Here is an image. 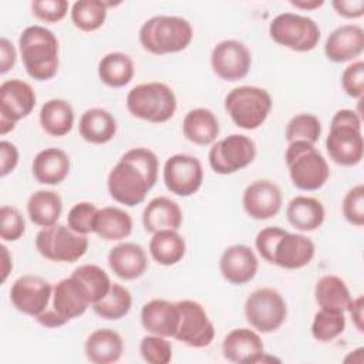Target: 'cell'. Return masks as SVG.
<instances>
[{
  "label": "cell",
  "instance_id": "db71d44e",
  "mask_svg": "<svg viewBox=\"0 0 364 364\" xmlns=\"http://www.w3.org/2000/svg\"><path fill=\"white\" fill-rule=\"evenodd\" d=\"M0 249H1V260H3V263H1V283H4L7 276L10 274L11 269H13V263H11V257L9 255V249L6 247V245H1Z\"/></svg>",
  "mask_w": 364,
  "mask_h": 364
},
{
  "label": "cell",
  "instance_id": "1f68e13d",
  "mask_svg": "<svg viewBox=\"0 0 364 364\" xmlns=\"http://www.w3.org/2000/svg\"><path fill=\"white\" fill-rule=\"evenodd\" d=\"M38 119L46 134L51 136H64L74 125L73 105L63 98H51L43 104Z\"/></svg>",
  "mask_w": 364,
  "mask_h": 364
},
{
  "label": "cell",
  "instance_id": "277c9868",
  "mask_svg": "<svg viewBox=\"0 0 364 364\" xmlns=\"http://www.w3.org/2000/svg\"><path fill=\"white\" fill-rule=\"evenodd\" d=\"M326 149L330 159L341 166H354L361 162L364 141L361 118L353 109H338L330 122L326 138Z\"/></svg>",
  "mask_w": 364,
  "mask_h": 364
},
{
  "label": "cell",
  "instance_id": "30bf717a",
  "mask_svg": "<svg viewBox=\"0 0 364 364\" xmlns=\"http://www.w3.org/2000/svg\"><path fill=\"white\" fill-rule=\"evenodd\" d=\"M286 316V301L276 289H256L245 301V317L259 333H273L279 330L284 323Z\"/></svg>",
  "mask_w": 364,
  "mask_h": 364
},
{
  "label": "cell",
  "instance_id": "f546056e",
  "mask_svg": "<svg viewBox=\"0 0 364 364\" xmlns=\"http://www.w3.org/2000/svg\"><path fill=\"white\" fill-rule=\"evenodd\" d=\"M314 299L321 310L333 313H346L353 300L346 282L336 274H326L317 280Z\"/></svg>",
  "mask_w": 364,
  "mask_h": 364
},
{
  "label": "cell",
  "instance_id": "7bdbcfd3",
  "mask_svg": "<svg viewBox=\"0 0 364 364\" xmlns=\"http://www.w3.org/2000/svg\"><path fill=\"white\" fill-rule=\"evenodd\" d=\"M98 208L91 202L75 203L67 216V226L80 235H88L94 232V219Z\"/></svg>",
  "mask_w": 364,
  "mask_h": 364
},
{
  "label": "cell",
  "instance_id": "7a4b0ae2",
  "mask_svg": "<svg viewBox=\"0 0 364 364\" xmlns=\"http://www.w3.org/2000/svg\"><path fill=\"white\" fill-rule=\"evenodd\" d=\"M18 51L27 74L37 81L51 80L58 70V40L44 26H28L18 37Z\"/></svg>",
  "mask_w": 364,
  "mask_h": 364
},
{
  "label": "cell",
  "instance_id": "8fae6325",
  "mask_svg": "<svg viewBox=\"0 0 364 364\" xmlns=\"http://www.w3.org/2000/svg\"><path fill=\"white\" fill-rule=\"evenodd\" d=\"M255 156L256 145L253 139L242 134H232L212 145L208 161L216 173L230 175L250 165Z\"/></svg>",
  "mask_w": 364,
  "mask_h": 364
},
{
  "label": "cell",
  "instance_id": "4316f807",
  "mask_svg": "<svg viewBox=\"0 0 364 364\" xmlns=\"http://www.w3.org/2000/svg\"><path fill=\"white\" fill-rule=\"evenodd\" d=\"M84 353L94 364L117 363L124 353L122 337L112 328L94 330L85 340Z\"/></svg>",
  "mask_w": 364,
  "mask_h": 364
},
{
  "label": "cell",
  "instance_id": "ba28073f",
  "mask_svg": "<svg viewBox=\"0 0 364 364\" xmlns=\"http://www.w3.org/2000/svg\"><path fill=\"white\" fill-rule=\"evenodd\" d=\"M272 40L297 53L311 51L320 40L317 23L301 14L280 13L269 24Z\"/></svg>",
  "mask_w": 364,
  "mask_h": 364
},
{
  "label": "cell",
  "instance_id": "f5cc1de1",
  "mask_svg": "<svg viewBox=\"0 0 364 364\" xmlns=\"http://www.w3.org/2000/svg\"><path fill=\"white\" fill-rule=\"evenodd\" d=\"M363 307H364V300H363V296H358L357 299H353L347 311L350 313V317L355 326V328L363 333L364 331V326H363V321H364V314H363Z\"/></svg>",
  "mask_w": 364,
  "mask_h": 364
},
{
  "label": "cell",
  "instance_id": "7c38bea8",
  "mask_svg": "<svg viewBox=\"0 0 364 364\" xmlns=\"http://www.w3.org/2000/svg\"><path fill=\"white\" fill-rule=\"evenodd\" d=\"M36 107V92L33 87L20 80H6L0 85V134L13 131L16 124L28 117Z\"/></svg>",
  "mask_w": 364,
  "mask_h": 364
},
{
  "label": "cell",
  "instance_id": "d590c367",
  "mask_svg": "<svg viewBox=\"0 0 364 364\" xmlns=\"http://www.w3.org/2000/svg\"><path fill=\"white\" fill-rule=\"evenodd\" d=\"M132 58L121 51H112L105 54L98 63L100 80L112 88H121L127 85L134 77Z\"/></svg>",
  "mask_w": 364,
  "mask_h": 364
},
{
  "label": "cell",
  "instance_id": "484cf974",
  "mask_svg": "<svg viewBox=\"0 0 364 364\" xmlns=\"http://www.w3.org/2000/svg\"><path fill=\"white\" fill-rule=\"evenodd\" d=\"M142 225L149 233L166 229L178 230L182 225V210L171 198L156 196L144 208Z\"/></svg>",
  "mask_w": 364,
  "mask_h": 364
},
{
  "label": "cell",
  "instance_id": "52a82bcc",
  "mask_svg": "<svg viewBox=\"0 0 364 364\" xmlns=\"http://www.w3.org/2000/svg\"><path fill=\"white\" fill-rule=\"evenodd\" d=\"M225 109L236 127L247 131L256 129L272 109V97L264 88L240 85L225 97Z\"/></svg>",
  "mask_w": 364,
  "mask_h": 364
},
{
  "label": "cell",
  "instance_id": "5bb4252c",
  "mask_svg": "<svg viewBox=\"0 0 364 364\" xmlns=\"http://www.w3.org/2000/svg\"><path fill=\"white\" fill-rule=\"evenodd\" d=\"M164 183L171 193L191 196L199 191L203 182L202 164L196 156L175 154L164 164Z\"/></svg>",
  "mask_w": 364,
  "mask_h": 364
},
{
  "label": "cell",
  "instance_id": "6da1fadb",
  "mask_svg": "<svg viewBox=\"0 0 364 364\" xmlns=\"http://www.w3.org/2000/svg\"><path fill=\"white\" fill-rule=\"evenodd\" d=\"M158 169V158L151 149L139 146L127 151L108 173L109 196L125 206L142 203L156 183Z\"/></svg>",
  "mask_w": 364,
  "mask_h": 364
},
{
  "label": "cell",
  "instance_id": "e0dca14e",
  "mask_svg": "<svg viewBox=\"0 0 364 364\" xmlns=\"http://www.w3.org/2000/svg\"><path fill=\"white\" fill-rule=\"evenodd\" d=\"M91 304L88 290L71 274L54 284L51 306H48V309H51L65 324L70 320L82 316Z\"/></svg>",
  "mask_w": 364,
  "mask_h": 364
},
{
  "label": "cell",
  "instance_id": "f6af8a7d",
  "mask_svg": "<svg viewBox=\"0 0 364 364\" xmlns=\"http://www.w3.org/2000/svg\"><path fill=\"white\" fill-rule=\"evenodd\" d=\"M26 230V222L18 209L13 206L0 208V236L4 242L18 240Z\"/></svg>",
  "mask_w": 364,
  "mask_h": 364
},
{
  "label": "cell",
  "instance_id": "44dd1931",
  "mask_svg": "<svg viewBox=\"0 0 364 364\" xmlns=\"http://www.w3.org/2000/svg\"><path fill=\"white\" fill-rule=\"evenodd\" d=\"M364 50V30L358 24H343L334 28L326 43L324 54L333 63H346L361 55Z\"/></svg>",
  "mask_w": 364,
  "mask_h": 364
},
{
  "label": "cell",
  "instance_id": "3957f363",
  "mask_svg": "<svg viewBox=\"0 0 364 364\" xmlns=\"http://www.w3.org/2000/svg\"><path fill=\"white\" fill-rule=\"evenodd\" d=\"M193 37L191 23L179 16H154L139 28L138 38L144 50L165 55L185 50Z\"/></svg>",
  "mask_w": 364,
  "mask_h": 364
},
{
  "label": "cell",
  "instance_id": "b9f144b4",
  "mask_svg": "<svg viewBox=\"0 0 364 364\" xmlns=\"http://www.w3.org/2000/svg\"><path fill=\"white\" fill-rule=\"evenodd\" d=\"M139 353L144 361L149 364H168L172 360V344L166 337L149 334L142 337Z\"/></svg>",
  "mask_w": 364,
  "mask_h": 364
},
{
  "label": "cell",
  "instance_id": "d6a6232c",
  "mask_svg": "<svg viewBox=\"0 0 364 364\" xmlns=\"http://www.w3.org/2000/svg\"><path fill=\"white\" fill-rule=\"evenodd\" d=\"M63 212V200L54 191L40 189L30 195L27 200V213L30 220L40 226L48 228L58 222Z\"/></svg>",
  "mask_w": 364,
  "mask_h": 364
},
{
  "label": "cell",
  "instance_id": "60d3db41",
  "mask_svg": "<svg viewBox=\"0 0 364 364\" xmlns=\"http://www.w3.org/2000/svg\"><path fill=\"white\" fill-rule=\"evenodd\" d=\"M346 328L344 313H333L327 310H318L314 314L311 323V336L321 343L337 338Z\"/></svg>",
  "mask_w": 364,
  "mask_h": 364
},
{
  "label": "cell",
  "instance_id": "4fadbf2b",
  "mask_svg": "<svg viewBox=\"0 0 364 364\" xmlns=\"http://www.w3.org/2000/svg\"><path fill=\"white\" fill-rule=\"evenodd\" d=\"M179 324L173 336L175 340L193 347H208L215 338V326L210 321L205 307L195 300H179Z\"/></svg>",
  "mask_w": 364,
  "mask_h": 364
},
{
  "label": "cell",
  "instance_id": "ffe728a7",
  "mask_svg": "<svg viewBox=\"0 0 364 364\" xmlns=\"http://www.w3.org/2000/svg\"><path fill=\"white\" fill-rule=\"evenodd\" d=\"M259 269V260L252 247L246 245H232L226 247L219 259V270L230 284H245L250 282Z\"/></svg>",
  "mask_w": 364,
  "mask_h": 364
},
{
  "label": "cell",
  "instance_id": "8d00e7d4",
  "mask_svg": "<svg viewBox=\"0 0 364 364\" xmlns=\"http://www.w3.org/2000/svg\"><path fill=\"white\" fill-rule=\"evenodd\" d=\"M114 3L101 0H78L71 6V21L81 31L98 30L107 18V9Z\"/></svg>",
  "mask_w": 364,
  "mask_h": 364
},
{
  "label": "cell",
  "instance_id": "d6986e66",
  "mask_svg": "<svg viewBox=\"0 0 364 364\" xmlns=\"http://www.w3.org/2000/svg\"><path fill=\"white\" fill-rule=\"evenodd\" d=\"M223 357L236 364H256L264 361V346L260 336L247 327L229 331L222 343Z\"/></svg>",
  "mask_w": 364,
  "mask_h": 364
},
{
  "label": "cell",
  "instance_id": "f907efd6",
  "mask_svg": "<svg viewBox=\"0 0 364 364\" xmlns=\"http://www.w3.org/2000/svg\"><path fill=\"white\" fill-rule=\"evenodd\" d=\"M331 6L344 18H358L364 14V0H333Z\"/></svg>",
  "mask_w": 364,
  "mask_h": 364
},
{
  "label": "cell",
  "instance_id": "4dcf8cb0",
  "mask_svg": "<svg viewBox=\"0 0 364 364\" xmlns=\"http://www.w3.org/2000/svg\"><path fill=\"white\" fill-rule=\"evenodd\" d=\"M182 132L192 144L206 146L215 142L219 134V121L210 109L195 108L185 115Z\"/></svg>",
  "mask_w": 364,
  "mask_h": 364
},
{
  "label": "cell",
  "instance_id": "e575fe53",
  "mask_svg": "<svg viewBox=\"0 0 364 364\" xmlns=\"http://www.w3.org/2000/svg\"><path fill=\"white\" fill-rule=\"evenodd\" d=\"M185 252V239L178 233V230H159L154 233L149 242V253L152 259L162 266L176 264L183 259Z\"/></svg>",
  "mask_w": 364,
  "mask_h": 364
},
{
  "label": "cell",
  "instance_id": "cb8c5ba5",
  "mask_svg": "<svg viewBox=\"0 0 364 364\" xmlns=\"http://www.w3.org/2000/svg\"><path fill=\"white\" fill-rule=\"evenodd\" d=\"M108 266L122 280L141 277L148 267V257L144 247L134 242H122L108 252Z\"/></svg>",
  "mask_w": 364,
  "mask_h": 364
},
{
  "label": "cell",
  "instance_id": "ac0fdd59",
  "mask_svg": "<svg viewBox=\"0 0 364 364\" xmlns=\"http://www.w3.org/2000/svg\"><path fill=\"white\" fill-rule=\"evenodd\" d=\"M283 198L280 188L269 179H257L246 186L242 196L245 212L256 220H266L279 213Z\"/></svg>",
  "mask_w": 364,
  "mask_h": 364
},
{
  "label": "cell",
  "instance_id": "11a10c76",
  "mask_svg": "<svg viewBox=\"0 0 364 364\" xmlns=\"http://www.w3.org/2000/svg\"><path fill=\"white\" fill-rule=\"evenodd\" d=\"M290 4L297 7V9H303V10H314L317 7H321L324 4V1L323 0H309V1H306V0H296V1L291 0Z\"/></svg>",
  "mask_w": 364,
  "mask_h": 364
},
{
  "label": "cell",
  "instance_id": "f35d334b",
  "mask_svg": "<svg viewBox=\"0 0 364 364\" xmlns=\"http://www.w3.org/2000/svg\"><path fill=\"white\" fill-rule=\"evenodd\" d=\"M71 274L85 286L92 304L105 297L112 284L105 270L97 264H81L75 267Z\"/></svg>",
  "mask_w": 364,
  "mask_h": 364
},
{
  "label": "cell",
  "instance_id": "bcb514c9",
  "mask_svg": "<svg viewBox=\"0 0 364 364\" xmlns=\"http://www.w3.org/2000/svg\"><path fill=\"white\" fill-rule=\"evenodd\" d=\"M33 14L44 23H57L63 20L68 11V1L65 0H33Z\"/></svg>",
  "mask_w": 364,
  "mask_h": 364
},
{
  "label": "cell",
  "instance_id": "ab89813d",
  "mask_svg": "<svg viewBox=\"0 0 364 364\" xmlns=\"http://www.w3.org/2000/svg\"><path fill=\"white\" fill-rule=\"evenodd\" d=\"M321 135V122L320 119L313 114H299L293 117L284 131L286 141L294 142V141H306L310 144H316Z\"/></svg>",
  "mask_w": 364,
  "mask_h": 364
},
{
  "label": "cell",
  "instance_id": "74e56055",
  "mask_svg": "<svg viewBox=\"0 0 364 364\" xmlns=\"http://www.w3.org/2000/svg\"><path fill=\"white\" fill-rule=\"evenodd\" d=\"M132 306L131 291L118 283H112L109 291L91 307L97 316L105 320H119L127 316Z\"/></svg>",
  "mask_w": 364,
  "mask_h": 364
},
{
  "label": "cell",
  "instance_id": "9a60e30c",
  "mask_svg": "<svg viewBox=\"0 0 364 364\" xmlns=\"http://www.w3.org/2000/svg\"><path fill=\"white\" fill-rule=\"evenodd\" d=\"M53 296V286L37 274H23L10 287V301L23 314L37 317L48 306Z\"/></svg>",
  "mask_w": 364,
  "mask_h": 364
},
{
  "label": "cell",
  "instance_id": "f1b7e54d",
  "mask_svg": "<svg viewBox=\"0 0 364 364\" xmlns=\"http://www.w3.org/2000/svg\"><path fill=\"white\" fill-rule=\"evenodd\" d=\"M286 216L289 223L297 230L313 232L323 225L326 212L318 199L300 195L289 202Z\"/></svg>",
  "mask_w": 364,
  "mask_h": 364
},
{
  "label": "cell",
  "instance_id": "83f0119b",
  "mask_svg": "<svg viewBox=\"0 0 364 364\" xmlns=\"http://www.w3.org/2000/svg\"><path fill=\"white\" fill-rule=\"evenodd\" d=\"M78 132L90 144H107L115 136L117 119L104 108H90L80 118Z\"/></svg>",
  "mask_w": 364,
  "mask_h": 364
},
{
  "label": "cell",
  "instance_id": "7dc6e473",
  "mask_svg": "<svg viewBox=\"0 0 364 364\" xmlns=\"http://www.w3.org/2000/svg\"><path fill=\"white\" fill-rule=\"evenodd\" d=\"M341 85L347 95L353 98H363L364 94V63L361 60L353 61L341 74Z\"/></svg>",
  "mask_w": 364,
  "mask_h": 364
},
{
  "label": "cell",
  "instance_id": "9c48e42d",
  "mask_svg": "<svg viewBox=\"0 0 364 364\" xmlns=\"http://www.w3.org/2000/svg\"><path fill=\"white\" fill-rule=\"evenodd\" d=\"M36 249L47 260L73 263L87 253L88 237L75 233L65 225L55 223L37 233Z\"/></svg>",
  "mask_w": 364,
  "mask_h": 364
},
{
  "label": "cell",
  "instance_id": "7402d4cb",
  "mask_svg": "<svg viewBox=\"0 0 364 364\" xmlns=\"http://www.w3.org/2000/svg\"><path fill=\"white\" fill-rule=\"evenodd\" d=\"M316 246L311 239L301 233L286 232L277 242L273 253V264L294 270L307 266L314 257Z\"/></svg>",
  "mask_w": 364,
  "mask_h": 364
},
{
  "label": "cell",
  "instance_id": "8992f818",
  "mask_svg": "<svg viewBox=\"0 0 364 364\" xmlns=\"http://www.w3.org/2000/svg\"><path fill=\"white\" fill-rule=\"evenodd\" d=\"M125 104L131 115L152 124L166 122L176 111L175 92L159 81L135 85L127 94Z\"/></svg>",
  "mask_w": 364,
  "mask_h": 364
},
{
  "label": "cell",
  "instance_id": "5b68a950",
  "mask_svg": "<svg viewBox=\"0 0 364 364\" xmlns=\"http://www.w3.org/2000/svg\"><path fill=\"white\" fill-rule=\"evenodd\" d=\"M284 161L291 183L300 191H317L330 176L326 158L310 142H290L284 152Z\"/></svg>",
  "mask_w": 364,
  "mask_h": 364
},
{
  "label": "cell",
  "instance_id": "2e32d148",
  "mask_svg": "<svg viewBox=\"0 0 364 364\" xmlns=\"http://www.w3.org/2000/svg\"><path fill=\"white\" fill-rule=\"evenodd\" d=\"M213 73L225 81H237L247 75L252 65L249 48L237 40H223L210 53Z\"/></svg>",
  "mask_w": 364,
  "mask_h": 364
},
{
  "label": "cell",
  "instance_id": "ee69618b",
  "mask_svg": "<svg viewBox=\"0 0 364 364\" xmlns=\"http://www.w3.org/2000/svg\"><path fill=\"white\" fill-rule=\"evenodd\" d=\"M344 219L361 228L364 225V185L358 183L353 186L343 198L341 203Z\"/></svg>",
  "mask_w": 364,
  "mask_h": 364
},
{
  "label": "cell",
  "instance_id": "681fc988",
  "mask_svg": "<svg viewBox=\"0 0 364 364\" xmlns=\"http://www.w3.org/2000/svg\"><path fill=\"white\" fill-rule=\"evenodd\" d=\"M17 164H18L17 146L10 141L3 139L0 142V176L4 178L10 172H13Z\"/></svg>",
  "mask_w": 364,
  "mask_h": 364
},
{
  "label": "cell",
  "instance_id": "c3c4849f",
  "mask_svg": "<svg viewBox=\"0 0 364 364\" xmlns=\"http://www.w3.org/2000/svg\"><path fill=\"white\" fill-rule=\"evenodd\" d=\"M286 232L287 230H284L283 228H279V226H269V228L259 230V233L256 235V239H255V246H256V250L259 252V255L266 262H269V263L273 262V253H274L276 245Z\"/></svg>",
  "mask_w": 364,
  "mask_h": 364
},
{
  "label": "cell",
  "instance_id": "603a6c76",
  "mask_svg": "<svg viewBox=\"0 0 364 364\" xmlns=\"http://www.w3.org/2000/svg\"><path fill=\"white\" fill-rule=\"evenodd\" d=\"M141 324L151 334L173 337L179 324V307L165 299H152L141 309Z\"/></svg>",
  "mask_w": 364,
  "mask_h": 364
},
{
  "label": "cell",
  "instance_id": "d4e9b609",
  "mask_svg": "<svg viewBox=\"0 0 364 364\" xmlns=\"http://www.w3.org/2000/svg\"><path fill=\"white\" fill-rule=\"evenodd\" d=\"M70 158L60 148H46L40 151L31 164V172L37 182L43 185H58L70 172Z\"/></svg>",
  "mask_w": 364,
  "mask_h": 364
},
{
  "label": "cell",
  "instance_id": "836d02e7",
  "mask_svg": "<svg viewBox=\"0 0 364 364\" xmlns=\"http://www.w3.org/2000/svg\"><path fill=\"white\" fill-rule=\"evenodd\" d=\"M132 219L129 213L118 206H105L98 209L94 219V233L104 240H121L131 235Z\"/></svg>",
  "mask_w": 364,
  "mask_h": 364
},
{
  "label": "cell",
  "instance_id": "816d5d0a",
  "mask_svg": "<svg viewBox=\"0 0 364 364\" xmlns=\"http://www.w3.org/2000/svg\"><path fill=\"white\" fill-rule=\"evenodd\" d=\"M16 57H17V53L13 43L9 38L1 37L0 38V73L1 74H6L14 67Z\"/></svg>",
  "mask_w": 364,
  "mask_h": 364
}]
</instances>
